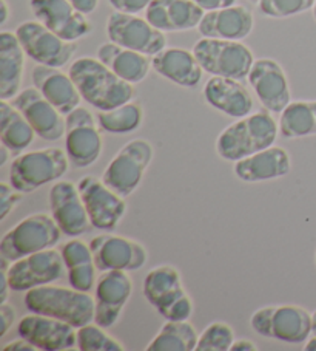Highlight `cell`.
<instances>
[{
  "instance_id": "cell-22",
  "label": "cell",
  "mask_w": 316,
  "mask_h": 351,
  "mask_svg": "<svg viewBox=\"0 0 316 351\" xmlns=\"http://www.w3.org/2000/svg\"><path fill=\"white\" fill-rule=\"evenodd\" d=\"M254 27L253 13L242 5L207 11L200 21L198 32L202 38L244 40L252 34Z\"/></svg>"
},
{
  "instance_id": "cell-53",
  "label": "cell",
  "mask_w": 316,
  "mask_h": 351,
  "mask_svg": "<svg viewBox=\"0 0 316 351\" xmlns=\"http://www.w3.org/2000/svg\"><path fill=\"white\" fill-rule=\"evenodd\" d=\"M252 2H258V0H252Z\"/></svg>"
},
{
  "instance_id": "cell-5",
  "label": "cell",
  "mask_w": 316,
  "mask_h": 351,
  "mask_svg": "<svg viewBox=\"0 0 316 351\" xmlns=\"http://www.w3.org/2000/svg\"><path fill=\"white\" fill-rule=\"evenodd\" d=\"M250 326L259 336L296 345L313 335V316L300 305H269L254 311Z\"/></svg>"
},
{
  "instance_id": "cell-21",
  "label": "cell",
  "mask_w": 316,
  "mask_h": 351,
  "mask_svg": "<svg viewBox=\"0 0 316 351\" xmlns=\"http://www.w3.org/2000/svg\"><path fill=\"white\" fill-rule=\"evenodd\" d=\"M202 95L207 104L230 118L239 119L253 112V96L238 80L211 76L205 82Z\"/></svg>"
},
{
  "instance_id": "cell-2",
  "label": "cell",
  "mask_w": 316,
  "mask_h": 351,
  "mask_svg": "<svg viewBox=\"0 0 316 351\" xmlns=\"http://www.w3.org/2000/svg\"><path fill=\"white\" fill-rule=\"evenodd\" d=\"M278 133L279 124L264 108L226 127L216 139V152L222 160L236 162L273 146Z\"/></svg>"
},
{
  "instance_id": "cell-30",
  "label": "cell",
  "mask_w": 316,
  "mask_h": 351,
  "mask_svg": "<svg viewBox=\"0 0 316 351\" xmlns=\"http://www.w3.org/2000/svg\"><path fill=\"white\" fill-rule=\"evenodd\" d=\"M36 132L21 110L8 101H0V141L3 146L21 154L33 144Z\"/></svg>"
},
{
  "instance_id": "cell-3",
  "label": "cell",
  "mask_w": 316,
  "mask_h": 351,
  "mask_svg": "<svg viewBox=\"0 0 316 351\" xmlns=\"http://www.w3.org/2000/svg\"><path fill=\"white\" fill-rule=\"evenodd\" d=\"M23 304L29 313L64 320L75 328L94 322V298L75 288L56 287L53 283L33 288L25 293Z\"/></svg>"
},
{
  "instance_id": "cell-17",
  "label": "cell",
  "mask_w": 316,
  "mask_h": 351,
  "mask_svg": "<svg viewBox=\"0 0 316 351\" xmlns=\"http://www.w3.org/2000/svg\"><path fill=\"white\" fill-rule=\"evenodd\" d=\"M11 104L22 112L36 135L44 141L54 143L65 136V114L60 113L36 87L21 90V93L11 99Z\"/></svg>"
},
{
  "instance_id": "cell-38",
  "label": "cell",
  "mask_w": 316,
  "mask_h": 351,
  "mask_svg": "<svg viewBox=\"0 0 316 351\" xmlns=\"http://www.w3.org/2000/svg\"><path fill=\"white\" fill-rule=\"evenodd\" d=\"M97 269L96 263H90L81 266V268H75V269H68V282L70 287L77 289V291H83V293H90L91 289L96 287L97 282Z\"/></svg>"
},
{
  "instance_id": "cell-16",
  "label": "cell",
  "mask_w": 316,
  "mask_h": 351,
  "mask_svg": "<svg viewBox=\"0 0 316 351\" xmlns=\"http://www.w3.org/2000/svg\"><path fill=\"white\" fill-rule=\"evenodd\" d=\"M247 80L261 104L269 112L281 114L291 102L287 75L278 60L270 58L254 60Z\"/></svg>"
},
{
  "instance_id": "cell-15",
  "label": "cell",
  "mask_w": 316,
  "mask_h": 351,
  "mask_svg": "<svg viewBox=\"0 0 316 351\" xmlns=\"http://www.w3.org/2000/svg\"><path fill=\"white\" fill-rule=\"evenodd\" d=\"M29 8L36 21L44 23L65 40L76 42L93 29L87 14L79 11L68 0H29Z\"/></svg>"
},
{
  "instance_id": "cell-20",
  "label": "cell",
  "mask_w": 316,
  "mask_h": 351,
  "mask_svg": "<svg viewBox=\"0 0 316 351\" xmlns=\"http://www.w3.org/2000/svg\"><path fill=\"white\" fill-rule=\"evenodd\" d=\"M48 203H50L53 219L56 220L60 231L66 237L76 239L91 228L87 208L82 202L77 186L71 181L62 180L54 183L50 189Z\"/></svg>"
},
{
  "instance_id": "cell-7",
  "label": "cell",
  "mask_w": 316,
  "mask_h": 351,
  "mask_svg": "<svg viewBox=\"0 0 316 351\" xmlns=\"http://www.w3.org/2000/svg\"><path fill=\"white\" fill-rule=\"evenodd\" d=\"M205 73L242 81L248 77L254 58L250 48L241 40L202 38L193 47Z\"/></svg>"
},
{
  "instance_id": "cell-45",
  "label": "cell",
  "mask_w": 316,
  "mask_h": 351,
  "mask_svg": "<svg viewBox=\"0 0 316 351\" xmlns=\"http://www.w3.org/2000/svg\"><path fill=\"white\" fill-rule=\"evenodd\" d=\"M68 2H71L79 11H82L87 16L94 13L97 5H99V0H68Z\"/></svg>"
},
{
  "instance_id": "cell-19",
  "label": "cell",
  "mask_w": 316,
  "mask_h": 351,
  "mask_svg": "<svg viewBox=\"0 0 316 351\" xmlns=\"http://www.w3.org/2000/svg\"><path fill=\"white\" fill-rule=\"evenodd\" d=\"M19 336L44 351L77 348V328L44 314H28L17 324Z\"/></svg>"
},
{
  "instance_id": "cell-29",
  "label": "cell",
  "mask_w": 316,
  "mask_h": 351,
  "mask_svg": "<svg viewBox=\"0 0 316 351\" xmlns=\"http://www.w3.org/2000/svg\"><path fill=\"white\" fill-rule=\"evenodd\" d=\"M142 293L148 304L161 314L187 291L182 285L181 272L172 265H161L145 276Z\"/></svg>"
},
{
  "instance_id": "cell-39",
  "label": "cell",
  "mask_w": 316,
  "mask_h": 351,
  "mask_svg": "<svg viewBox=\"0 0 316 351\" xmlns=\"http://www.w3.org/2000/svg\"><path fill=\"white\" fill-rule=\"evenodd\" d=\"M23 193L16 189L11 183L0 184V220H5L11 210L16 209V206L22 202Z\"/></svg>"
},
{
  "instance_id": "cell-6",
  "label": "cell",
  "mask_w": 316,
  "mask_h": 351,
  "mask_svg": "<svg viewBox=\"0 0 316 351\" xmlns=\"http://www.w3.org/2000/svg\"><path fill=\"white\" fill-rule=\"evenodd\" d=\"M70 169L65 150L48 147L17 155L11 162L10 183L22 193L40 189L48 183L62 180Z\"/></svg>"
},
{
  "instance_id": "cell-11",
  "label": "cell",
  "mask_w": 316,
  "mask_h": 351,
  "mask_svg": "<svg viewBox=\"0 0 316 351\" xmlns=\"http://www.w3.org/2000/svg\"><path fill=\"white\" fill-rule=\"evenodd\" d=\"M107 36L110 42H114L124 48L139 51L153 58L167 47L166 33L137 14L120 13L114 11L107 19Z\"/></svg>"
},
{
  "instance_id": "cell-10",
  "label": "cell",
  "mask_w": 316,
  "mask_h": 351,
  "mask_svg": "<svg viewBox=\"0 0 316 351\" xmlns=\"http://www.w3.org/2000/svg\"><path fill=\"white\" fill-rule=\"evenodd\" d=\"M27 56L40 65L62 69L77 51L76 42L65 40L39 21H27L16 28Z\"/></svg>"
},
{
  "instance_id": "cell-41",
  "label": "cell",
  "mask_w": 316,
  "mask_h": 351,
  "mask_svg": "<svg viewBox=\"0 0 316 351\" xmlns=\"http://www.w3.org/2000/svg\"><path fill=\"white\" fill-rule=\"evenodd\" d=\"M114 11H120V13L129 14H137L147 10L153 0H108Z\"/></svg>"
},
{
  "instance_id": "cell-48",
  "label": "cell",
  "mask_w": 316,
  "mask_h": 351,
  "mask_svg": "<svg viewBox=\"0 0 316 351\" xmlns=\"http://www.w3.org/2000/svg\"><path fill=\"white\" fill-rule=\"evenodd\" d=\"M13 155H14L13 150L8 149L7 146H3V144H2V146H0V167H3L5 165H7L8 160Z\"/></svg>"
},
{
  "instance_id": "cell-32",
  "label": "cell",
  "mask_w": 316,
  "mask_h": 351,
  "mask_svg": "<svg viewBox=\"0 0 316 351\" xmlns=\"http://www.w3.org/2000/svg\"><path fill=\"white\" fill-rule=\"evenodd\" d=\"M279 133L287 139L316 136V101H295L279 117Z\"/></svg>"
},
{
  "instance_id": "cell-31",
  "label": "cell",
  "mask_w": 316,
  "mask_h": 351,
  "mask_svg": "<svg viewBox=\"0 0 316 351\" xmlns=\"http://www.w3.org/2000/svg\"><path fill=\"white\" fill-rule=\"evenodd\" d=\"M198 331L190 320H167L145 347L147 351H194Z\"/></svg>"
},
{
  "instance_id": "cell-24",
  "label": "cell",
  "mask_w": 316,
  "mask_h": 351,
  "mask_svg": "<svg viewBox=\"0 0 316 351\" xmlns=\"http://www.w3.org/2000/svg\"><path fill=\"white\" fill-rule=\"evenodd\" d=\"M291 171V158L282 147L273 146L261 150L235 162L236 178L244 183H265V181L287 177Z\"/></svg>"
},
{
  "instance_id": "cell-9",
  "label": "cell",
  "mask_w": 316,
  "mask_h": 351,
  "mask_svg": "<svg viewBox=\"0 0 316 351\" xmlns=\"http://www.w3.org/2000/svg\"><path fill=\"white\" fill-rule=\"evenodd\" d=\"M65 152L70 161L81 169L93 166L103 150L97 118L88 108L79 106L65 114Z\"/></svg>"
},
{
  "instance_id": "cell-43",
  "label": "cell",
  "mask_w": 316,
  "mask_h": 351,
  "mask_svg": "<svg viewBox=\"0 0 316 351\" xmlns=\"http://www.w3.org/2000/svg\"><path fill=\"white\" fill-rule=\"evenodd\" d=\"M198 7L202 8L205 13L207 11H215V10H222L228 8L236 5V0H193Z\"/></svg>"
},
{
  "instance_id": "cell-50",
  "label": "cell",
  "mask_w": 316,
  "mask_h": 351,
  "mask_svg": "<svg viewBox=\"0 0 316 351\" xmlns=\"http://www.w3.org/2000/svg\"><path fill=\"white\" fill-rule=\"evenodd\" d=\"M304 350H306V351H316V336L308 339L306 345H304Z\"/></svg>"
},
{
  "instance_id": "cell-36",
  "label": "cell",
  "mask_w": 316,
  "mask_h": 351,
  "mask_svg": "<svg viewBox=\"0 0 316 351\" xmlns=\"http://www.w3.org/2000/svg\"><path fill=\"white\" fill-rule=\"evenodd\" d=\"M315 0H258L259 11L270 19H287L312 10Z\"/></svg>"
},
{
  "instance_id": "cell-23",
  "label": "cell",
  "mask_w": 316,
  "mask_h": 351,
  "mask_svg": "<svg viewBox=\"0 0 316 351\" xmlns=\"http://www.w3.org/2000/svg\"><path fill=\"white\" fill-rule=\"evenodd\" d=\"M205 11L193 0H153L145 19L163 33L190 32L199 27Z\"/></svg>"
},
{
  "instance_id": "cell-46",
  "label": "cell",
  "mask_w": 316,
  "mask_h": 351,
  "mask_svg": "<svg viewBox=\"0 0 316 351\" xmlns=\"http://www.w3.org/2000/svg\"><path fill=\"white\" fill-rule=\"evenodd\" d=\"M232 351H258V347L253 341H248V339H235Z\"/></svg>"
},
{
  "instance_id": "cell-44",
  "label": "cell",
  "mask_w": 316,
  "mask_h": 351,
  "mask_svg": "<svg viewBox=\"0 0 316 351\" xmlns=\"http://www.w3.org/2000/svg\"><path fill=\"white\" fill-rule=\"evenodd\" d=\"M3 351H11V350H21V351H36L38 350V347L36 345H33L31 342H28L27 339H23L19 336V339H16V341L10 342L5 345V347L2 348Z\"/></svg>"
},
{
  "instance_id": "cell-4",
  "label": "cell",
  "mask_w": 316,
  "mask_h": 351,
  "mask_svg": "<svg viewBox=\"0 0 316 351\" xmlns=\"http://www.w3.org/2000/svg\"><path fill=\"white\" fill-rule=\"evenodd\" d=\"M64 232L53 215L33 214L17 223L0 240V258L13 263L36 252L53 250Z\"/></svg>"
},
{
  "instance_id": "cell-42",
  "label": "cell",
  "mask_w": 316,
  "mask_h": 351,
  "mask_svg": "<svg viewBox=\"0 0 316 351\" xmlns=\"http://www.w3.org/2000/svg\"><path fill=\"white\" fill-rule=\"evenodd\" d=\"M0 322H2L0 337H3L16 322V310L13 306L8 304H0Z\"/></svg>"
},
{
  "instance_id": "cell-18",
  "label": "cell",
  "mask_w": 316,
  "mask_h": 351,
  "mask_svg": "<svg viewBox=\"0 0 316 351\" xmlns=\"http://www.w3.org/2000/svg\"><path fill=\"white\" fill-rule=\"evenodd\" d=\"M133 293V282L127 271H103L96 282L94 322L103 328L118 324Z\"/></svg>"
},
{
  "instance_id": "cell-28",
  "label": "cell",
  "mask_w": 316,
  "mask_h": 351,
  "mask_svg": "<svg viewBox=\"0 0 316 351\" xmlns=\"http://www.w3.org/2000/svg\"><path fill=\"white\" fill-rule=\"evenodd\" d=\"M97 59L133 86L142 82L151 69V59L147 54L124 48L114 42H105L97 48Z\"/></svg>"
},
{
  "instance_id": "cell-25",
  "label": "cell",
  "mask_w": 316,
  "mask_h": 351,
  "mask_svg": "<svg viewBox=\"0 0 316 351\" xmlns=\"http://www.w3.org/2000/svg\"><path fill=\"white\" fill-rule=\"evenodd\" d=\"M33 86L57 108L60 113L68 114L81 106L82 96L79 93L70 73H64L56 66L38 64L31 73Z\"/></svg>"
},
{
  "instance_id": "cell-49",
  "label": "cell",
  "mask_w": 316,
  "mask_h": 351,
  "mask_svg": "<svg viewBox=\"0 0 316 351\" xmlns=\"http://www.w3.org/2000/svg\"><path fill=\"white\" fill-rule=\"evenodd\" d=\"M0 5H2V10H0V25H5L10 19V7L7 0H0Z\"/></svg>"
},
{
  "instance_id": "cell-26",
  "label": "cell",
  "mask_w": 316,
  "mask_h": 351,
  "mask_svg": "<svg viewBox=\"0 0 316 351\" xmlns=\"http://www.w3.org/2000/svg\"><path fill=\"white\" fill-rule=\"evenodd\" d=\"M151 69L170 82L184 88H194L202 81L204 69L193 51L179 47L163 48L151 58Z\"/></svg>"
},
{
  "instance_id": "cell-34",
  "label": "cell",
  "mask_w": 316,
  "mask_h": 351,
  "mask_svg": "<svg viewBox=\"0 0 316 351\" xmlns=\"http://www.w3.org/2000/svg\"><path fill=\"white\" fill-rule=\"evenodd\" d=\"M105 330L96 322L77 328V348L81 351H124V345Z\"/></svg>"
},
{
  "instance_id": "cell-8",
  "label": "cell",
  "mask_w": 316,
  "mask_h": 351,
  "mask_svg": "<svg viewBox=\"0 0 316 351\" xmlns=\"http://www.w3.org/2000/svg\"><path fill=\"white\" fill-rule=\"evenodd\" d=\"M153 156L155 150L150 141L142 138L133 139L108 162L102 173V181L120 197H130L142 183L145 171L153 161Z\"/></svg>"
},
{
  "instance_id": "cell-37",
  "label": "cell",
  "mask_w": 316,
  "mask_h": 351,
  "mask_svg": "<svg viewBox=\"0 0 316 351\" xmlns=\"http://www.w3.org/2000/svg\"><path fill=\"white\" fill-rule=\"evenodd\" d=\"M62 257L66 266V271L68 269H75V268H81V266L94 263V257L93 252H91L90 243L87 245L82 240L73 239L62 246Z\"/></svg>"
},
{
  "instance_id": "cell-13",
  "label": "cell",
  "mask_w": 316,
  "mask_h": 351,
  "mask_svg": "<svg viewBox=\"0 0 316 351\" xmlns=\"http://www.w3.org/2000/svg\"><path fill=\"white\" fill-rule=\"evenodd\" d=\"M77 189L87 208L91 226L97 231L113 232L127 213L125 198L93 175L79 180Z\"/></svg>"
},
{
  "instance_id": "cell-33",
  "label": "cell",
  "mask_w": 316,
  "mask_h": 351,
  "mask_svg": "<svg viewBox=\"0 0 316 351\" xmlns=\"http://www.w3.org/2000/svg\"><path fill=\"white\" fill-rule=\"evenodd\" d=\"M97 123L101 130L111 135H129L142 125L144 108L139 102H127L111 110H97Z\"/></svg>"
},
{
  "instance_id": "cell-14",
  "label": "cell",
  "mask_w": 316,
  "mask_h": 351,
  "mask_svg": "<svg viewBox=\"0 0 316 351\" xmlns=\"http://www.w3.org/2000/svg\"><path fill=\"white\" fill-rule=\"evenodd\" d=\"M97 269L103 271H139L148 260V252L139 241L118 234H101L90 240Z\"/></svg>"
},
{
  "instance_id": "cell-51",
  "label": "cell",
  "mask_w": 316,
  "mask_h": 351,
  "mask_svg": "<svg viewBox=\"0 0 316 351\" xmlns=\"http://www.w3.org/2000/svg\"><path fill=\"white\" fill-rule=\"evenodd\" d=\"M313 316V336H316V310L312 313Z\"/></svg>"
},
{
  "instance_id": "cell-1",
  "label": "cell",
  "mask_w": 316,
  "mask_h": 351,
  "mask_svg": "<svg viewBox=\"0 0 316 351\" xmlns=\"http://www.w3.org/2000/svg\"><path fill=\"white\" fill-rule=\"evenodd\" d=\"M68 73L82 99L96 110H111L136 98L135 86L119 77L99 59L79 58L70 65Z\"/></svg>"
},
{
  "instance_id": "cell-40",
  "label": "cell",
  "mask_w": 316,
  "mask_h": 351,
  "mask_svg": "<svg viewBox=\"0 0 316 351\" xmlns=\"http://www.w3.org/2000/svg\"><path fill=\"white\" fill-rule=\"evenodd\" d=\"M194 310L193 300L188 293H185L182 298H179L176 302H173L167 310L161 313V316L166 320H188L192 317Z\"/></svg>"
},
{
  "instance_id": "cell-52",
  "label": "cell",
  "mask_w": 316,
  "mask_h": 351,
  "mask_svg": "<svg viewBox=\"0 0 316 351\" xmlns=\"http://www.w3.org/2000/svg\"><path fill=\"white\" fill-rule=\"evenodd\" d=\"M312 11H313V19H315V22H316V0H315V5H313Z\"/></svg>"
},
{
  "instance_id": "cell-12",
  "label": "cell",
  "mask_w": 316,
  "mask_h": 351,
  "mask_svg": "<svg viewBox=\"0 0 316 351\" xmlns=\"http://www.w3.org/2000/svg\"><path fill=\"white\" fill-rule=\"evenodd\" d=\"M7 271V278L11 291L27 293L29 289L50 285L64 277L66 269L62 252L47 250L42 252L31 254V256L16 260L10 263Z\"/></svg>"
},
{
  "instance_id": "cell-27",
  "label": "cell",
  "mask_w": 316,
  "mask_h": 351,
  "mask_svg": "<svg viewBox=\"0 0 316 351\" xmlns=\"http://www.w3.org/2000/svg\"><path fill=\"white\" fill-rule=\"evenodd\" d=\"M25 54L16 33H0V99H14L21 93Z\"/></svg>"
},
{
  "instance_id": "cell-35",
  "label": "cell",
  "mask_w": 316,
  "mask_h": 351,
  "mask_svg": "<svg viewBox=\"0 0 316 351\" xmlns=\"http://www.w3.org/2000/svg\"><path fill=\"white\" fill-rule=\"evenodd\" d=\"M235 342V331L226 322H213L200 332L196 351H230Z\"/></svg>"
},
{
  "instance_id": "cell-47",
  "label": "cell",
  "mask_w": 316,
  "mask_h": 351,
  "mask_svg": "<svg viewBox=\"0 0 316 351\" xmlns=\"http://www.w3.org/2000/svg\"><path fill=\"white\" fill-rule=\"evenodd\" d=\"M0 285H2V289H0V304H7V300L10 298V283H8V278H7V271L2 269V276H0Z\"/></svg>"
}]
</instances>
